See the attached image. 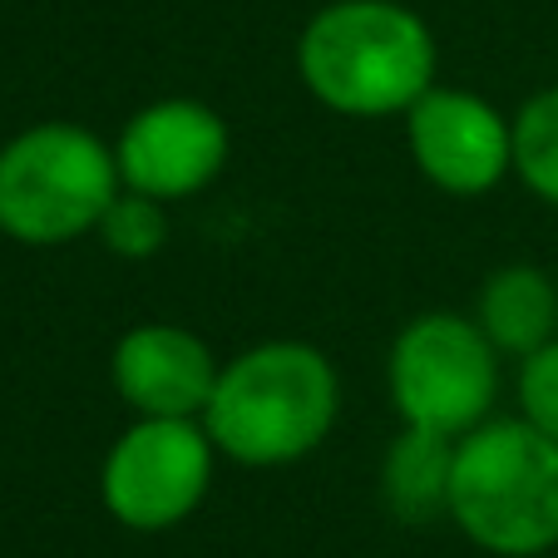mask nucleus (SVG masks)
I'll list each match as a JSON object with an SVG mask.
<instances>
[{
    "label": "nucleus",
    "mask_w": 558,
    "mask_h": 558,
    "mask_svg": "<svg viewBox=\"0 0 558 558\" xmlns=\"http://www.w3.org/2000/svg\"><path fill=\"white\" fill-rule=\"evenodd\" d=\"M341 376L312 341H257L218 371L203 430L222 460L247 470L296 464L331 435Z\"/></svg>",
    "instance_id": "2"
},
{
    "label": "nucleus",
    "mask_w": 558,
    "mask_h": 558,
    "mask_svg": "<svg viewBox=\"0 0 558 558\" xmlns=\"http://www.w3.org/2000/svg\"><path fill=\"white\" fill-rule=\"evenodd\" d=\"M514 173L534 198L558 208V85L529 95L514 114Z\"/></svg>",
    "instance_id": "12"
},
{
    "label": "nucleus",
    "mask_w": 558,
    "mask_h": 558,
    "mask_svg": "<svg viewBox=\"0 0 558 558\" xmlns=\"http://www.w3.org/2000/svg\"><path fill=\"white\" fill-rule=\"evenodd\" d=\"M213 464L218 445L203 421L138 415L99 464V499L134 534H163L208 499Z\"/></svg>",
    "instance_id": "6"
},
{
    "label": "nucleus",
    "mask_w": 558,
    "mask_h": 558,
    "mask_svg": "<svg viewBox=\"0 0 558 558\" xmlns=\"http://www.w3.org/2000/svg\"><path fill=\"white\" fill-rule=\"evenodd\" d=\"M405 144L421 179L450 198H480L514 173V119L470 89H425L405 114Z\"/></svg>",
    "instance_id": "8"
},
{
    "label": "nucleus",
    "mask_w": 558,
    "mask_h": 558,
    "mask_svg": "<svg viewBox=\"0 0 558 558\" xmlns=\"http://www.w3.org/2000/svg\"><path fill=\"white\" fill-rule=\"evenodd\" d=\"M450 519L474 548L534 558L558 544V440L524 415L454 440Z\"/></svg>",
    "instance_id": "3"
},
{
    "label": "nucleus",
    "mask_w": 558,
    "mask_h": 558,
    "mask_svg": "<svg viewBox=\"0 0 558 558\" xmlns=\"http://www.w3.org/2000/svg\"><path fill=\"white\" fill-rule=\"evenodd\" d=\"M519 415L558 440V337L519 361Z\"/></svg>",
    "instance_id": "14"
},
{
    "label": "nucleus",
    "mask_w": 558,
    "mask_h": 558,
    "mask_svg": "<svg viewBox=\"0 0 558 558\" xmlns=\"http://www.w3.org/2000/svg\"><path fill=\"white\" fill-rule=\"evenodd\" d=\"M218 371L213 347L179 322H138L109 356L119 401L134 415H163V421H203Z\"/></svg>",
    "instance_id": "9"
},
{
    "label": "nucleus",
    "mask_w": 558,
    "mask_h": 558,
    "mask_svg": "<svg viewBox=\"0 0 558 558\" xmlns=\"http://www.w3.org/2000/svg\"><path fill=\"white\" fill-rule=\"evenodd\" d=\"M450 470H454V440L401 425V435L380 454V505L401 524H430L450 519Z\"/></svg>",
    "instance_id": "11"
},
{
    "label": "nucleus",
    "mask_w": 558,
    "mask_h": 558,
    "mask_svg": "<svg viewBox=\"0 0 558 558\" xmlns=\"http://www.w3.org/2000/svg\"><path fill=\"white\" fill-rule=\"evenodd\" d=\"M386 386L401 425L460 440L499 401V351L474 316L421 312L390 341Z\"/></svg>",
    "instance_id": "5"
},
{
    "label": "nucleus",
    "mask_w": 558,
    "mask_h": 558,
    "mask_svg": "<svg viewBox=\"0 0 558 558\" xmlns=\"http://www.w3.org/2000/svg\"><path fill=\"white\" fill-rule=\"evenodd\" d=\"M474 322L485 327L495 351L524 361L544 341L558 337V287L544 267L534 263H505L485 277L480 302H474Z\"/></svg>",
    "instance_id": "10"
},
{
    "label": "nucleus",
    "mask_w": 558,
    "mask_h": 558,
    "mask_svg": "<svg viewBox=\"0 0 558 558\" xmlns=\"http://www.w3.org/2000/svg\"><path fill=\"white\" fill-rule=\"evenodd\" d=\"M95 232L114 257L144 263V257H154L158 247L169 243V213H163L158 198H148V193L119 189V198L105 208V218H99Z\"/></svg>",
    "instance_id": "13"
},
{
    "label": "nucleus",
    "mask_w": 558,
    "mask_h": 558,
    "mask_svg": "<svg viewBox=\"0 0 558 558\" xmlns=\"http://www.w3.org/2000/svg\"><path fill=\"white\" fill-rule=\"evenodd\" d=\"M119 189L114 144L85 124L45 119L0 148V232L21 247H64L99 228Z\"/></svg>",
    "instance_id": "4"
},
{
    "label": "nucleus",
    "mask_w": 558,
    "mask_h": 558,
    "mask_svg": "<svg viewBox=\"0 0 558 558\" xmlns=\"http://www.w3.org/2000/svg\"><path fill=\"white\" fill-rule=\"evenodd\" d=\"M228 154H232L228 119L189 95L144 105L138 114H129V124L114 138L124 189L148 193L158 203H179L203 193L228 169Z\"/></svg>",
    "instance_id": "7"
},
{
    "label": "nucleus",
    "mask_w": 558,
    "mask_h": 558,
    "mask_svg": "<svg viewBox=\"0 0 558 558\" xmlns=\"http://www.w3.org/2000/svg\"><path fill=\"white\" fill-rule=\"evenodd\" d=\"M435 31L401 0H331L296 35L306 95L347 119L411 114L435 85Z\"/></svg>",
    "instance_id": "1"
}]
</instances>
